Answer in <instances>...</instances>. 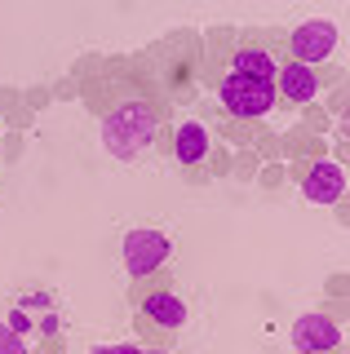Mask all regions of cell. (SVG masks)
<instances>
[{
	"label": "cell",
	"mask_w": 350,
	"mask_h": 354,
	"mask_svg": "<svg viewBox=\"0 0 350 354\" xmlns=\"http://www.w3.org/2000/svg\"><path fill=\"white\" fill-rule=\"evenodd\" d=\"M0 354H27V346L14 337V328H5V324H0Z\"/></svg>",
	"instance_id": "obj_11"
},
{
	"label": "cell",
	"mask_w": 350,
	"mask_h": 354,
	"mask_svg": "<svg viewBox=\"0 0 350 354\" xmlns=\"http://www.w3.org/2000/svg\"><path fill=\"white\" fill-rule=\"evenodd\" d=\"M142 354H169V350H142Z\"/></svg>",
	"instance_id": "obj_13"
},
{
	"label": "cell",
	"mask_w": 350,
	"mask_h": 354,
	"mask_svg": "<svg viewBox=\"0 0 350 354\" xmlns=\"http://www.w3.org/2000/svg\"><path fill=\"white\" fill-rule=\"evenodd\" d=\"M151 138H156V106L147 97H120L102 115V147L116 160H133Z\"/></svg>",
	"instance_id": "obj_1"
},
{
	"label": "cell",
	"mask_w": 350,
	"mask_h": 354,
	"mask_svg": "<svg viewBox=\"0 0 350 354\" xmlns=\"http://www.w3.org/2000/svg\"><path fill=\"white\" fill-rule=\"evenodd\" d=\"M337 341H342V332L324 315H302L297 324H293V346L302 354H324V350H333Z\"/></svg>",
	"instance_id": "obj_6"
},
{
	"label": "cell",
	"mask_w": 350,
	"mask_h": 354,
	"mask_svg": "<svg viewBox=\"0 0 350 354\" xmlns=\"http://www.w3.org/2000/svg\"><path fill=\"white\" fill-rule=\"evenodd\" d=\"M204 151H209V133H204L200 124H182L178 129V160L182 164H200Z\"/></svg>",
	"instance_id": "obj_10"
},
{
	"label": "cell",
	"mask_w": 350,
	"mask_h": 354,
	"mask_svg": "<svg viewBox=\"0 0 350 354\" xmlns=\"http://www.w3.org/2000/svg\"><path fill=\"white\" fill-rule=\"evenodd\" d=\"M217 97H222V106L231 111L239 120H257L266 115L270 106H275V80H248V75H222V84H217Z\"/></svg>",
	"instance_id": "obj_2"
},
{
	"label": "cell",
	"mask_w": 350,
	"mask_h": 354,
	"mask_svg": "<svg viewBox=\"0 0 350 354\" xmlns=\"http://www.w3.org/2000/svg\"><path fill=\"white\" fill-rule=\"evenodd\" d=\"M275 53L261 49V44H239L231 53V66H226V75H248V80H275Z\"/></svg>",
	"instance_id": "obj_8"
},
{
	"label": "cell",
	"mask_w": 350,
	"mask_h": 354,
	"mask_svg": "<svg viewBox=\"0 0 350 354\" xmlns=\"http://www.w3.org/2000/svg\"><path fill=\"white\" fill-rule=\"evenodd\" d=\"M173 257V243L160 230H129L125 235V266L133 279H151L160 274V266Z\"/></svg>",
	"instance_id": "obj_3"
},
{
	"label": "cell",
	"mask_w": 350,
	"mask_h": 354,
	"mask_svg": "<svg viewBox=\"0 0 350 354\" xmlns=\"http://www.w3.org/2000/svg\"><path fill=\"white\" fill-rule=\"evenodd\" d=\"M142 319H147L151 328H160V332H178L182 324H187V306H182L178 292L156 288V292L142 297Z\"/></svg>",
	"instance_id": "obj_5"
},
{
	"label": "cell",
	"mask_w": 350,
	"mask_h": 354,
	"mask_svg": "<svg viewBox=\"0 0 350 354\" xmlns=\"http://www.w3.org/2000/svg\"><path fill=\"white\" fill-rule=\"evenodd\" d=\"M275 93H284L288 102H311L320 93V71L306 62H284L275 66Z\"/></svg>",
	"instance_id": "obj_7"
},
{
	"label": "cell",
	"mask_w": 350,
	"mask_h": 354,
	"mask_svg": "<svg viewBox=\"0 0 350 354\" xmlns=\"http://www.w3.org/2000/svg\"><path fill=\"white\" fill-rule=\"evenodd\" d=\"M93 354H142V346H102V350H93Z\"/></svg>",
	"instance_id": "obj_12"
},
{
	"label": "cell",
	"mask_w": 350,
	"mask_h": 354,
	"mask_svg": "<svg viewBox=\"0 0 350 354\" xmlns=\"http://www.w3.org/2000/svg\"><path fill=\"white\" fill-rule=\"evenodd\" d=\"M333 44H337V27L333 22H302L297 31L288 36V49H293V62H306V66H315V62H324L328 53H333Z\"/></svg>",
	"instance_id": "obj_4"
},
{
	"label": "cell",
	"mask_w": 350,
	"mask_h": 354,
	"mask_svg": "<svg viewBox=\"0 0 350 354\" xmlns=\"http://www.w3.org/2000/svg\"><path fill=\"white\" fill-rule=\"evenodd\" d=\"M342 186H346V177H342L337 164H315V169L306 173L302 191H306V199H315V204H333V199L342 195Z\"/></svg>",
	"instance_id": "obj_9"
}]
</instances>
